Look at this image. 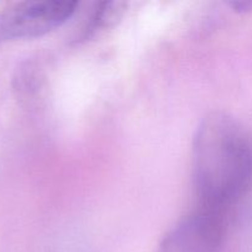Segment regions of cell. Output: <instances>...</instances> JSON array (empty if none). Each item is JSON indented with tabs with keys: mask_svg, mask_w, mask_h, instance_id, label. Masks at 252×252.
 <instances>
[{
	"mask_svg": "<svg viewBox=\"0 0 252 252\" xmlns=\"http://www.w3.org/2000/svg\"><path fill=\"white\" fill-rule=\"evenodd\" d=\"M225 234V213L199 207L167 233L159 252H217Z\"/></svg>",
	"mask_w": 252,
	"mask_h": 252,
	"instance_id": "cell-3",
	"label": "cell"
},
{
	"mask_svg": "<svg viewBox=\"0 0 252 252\" xmlns=\"http://www.w3.org/2000/svg\"><path fill=\"white\" fill-rule=\"evenodd\" d=\"M79 4L68 0L21 1L0 12V46L41 37L70 19Z\"/></svg>",
	"mask_w": 252,
	"mask_h": 252,
	"instance_id": "cell-2",
	"label": "cell"
},
{
	"mask_svg": "<svg viewBox=\"0 0 252 252\" xmlns=\"http://www.w3.org/2000/svg\"><path fill=\"white\" fill-rule=\"evenodd\" d=\"M193 180L199 207L225 214L252 187V147L229 116L213 112L199 125Z\"/></svg>",
	"mask_w": 252,
	"mask_h": 252,
	"instance_id": "cell-1",
	"label": "cell"
}]
</instances>
